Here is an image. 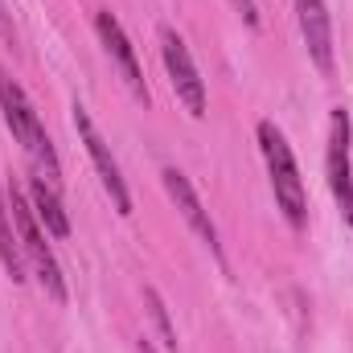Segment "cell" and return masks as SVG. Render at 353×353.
<instances>
[{"mask_svg": "<svg viewBox=\"0 0 353 353\" xmlns=\"http://www.w3.org/2000/svg\"><path fill=\"white\" fill-rule=\"evenodd\" d=\"M0 111H4V123L12 128L17 144H21V148L29 152V161L37 165V173L46 176L50 185H58V181H62L58 152H54V144H50V136H46V128H41L33 103H29V94L21 90V83H12L4 70H0Z\"/></svg>", "mask_w": 353, "mask_h": 353, "instance_id": "obj_1", "label": "cell"}, {"mask_svg": "<svg viewBox=\"0 0 353 353\" xmlns=\"http://www.w3.org/2000/svg\"><path fill=\"white\" fill-rule=\"evenodd\" d=\"M259 148H263L267 173H271V189H275V201L283 210V218L300 230L308 222V197H304V181H300V169H296V157L283 140V132L263 119L259 123Z\"/></svg>", "mask_w": 353, "mask_h": 353, "instance_id": "obj_2", "label": "cell"}, {"mask_svg": "<svg viewBox=\"0 0 353 353\" xmlns=\"http://www.w3.org/2000/svg\"><path fill=\"white\" fill-rule=\"evenodd\" d=\"M8 205H12V222H17V239H21L25 259L33 263L37 279H41V288L62 304V300H66V279H62V267H58V259H54V251L46 247V234H41V226H37L33 205L25 201V193H21V189H12V193H8Z\"/></svg>", "mask_w": 353, "mask_h": 353, "instance_id": "obj_3", "label": "cell"}, {"mask_svg": "<svg viewBox=\"0 0 353 353\" xmlns=\"http://www.w3.org/2000/svg\"><path fill=\"white\" fill-rule=\"evenodd\" d=\"M70 111H74V132H79V140L87 144L90 161H94V169H99L103 189L111 193V201H115V210H119V214H132V193H128V185H123L119 161L111 157V144L99 136V128H94V119H90V111L83 107V103H74Z\"/></svg>", "mask_w": 353, "mask_h": 353, "instance_id": "obj_4", "label": "cell"}, {"mask_svg": "<svg viewBox=\"0 0 353 353\" xmlns=\"http://www.w3.org/2000/svg\"><path fill=\"white\" fill-rule=\"evenodd\" d=\"M161 54H165V70L173 79L176 99L189 107L193 119H201L205 115V83H201V74L189 58V46L176 37V29H161Z\"/></svg>", "mask_w": 353, "mask_h": 353, "instance_id": "obj_5", "label": "cell"}, {"mask_svg": "<svg viewBox=\"0 0 353 353\" xmlns=\"http://www.w3.org/2000/svg\"><path fill=\"white\" fill-rule=\"evenodd\" d=\"M329 189L345 214V222H353V169H350V111L337 107L333 123H329Z\"/></svg>", "mask_w": 353, "mask_h": 353, "instance_id": "obj_6", "label": "cell"}, {"mask_svg": "<svg viewBox=\"0 0 353 353\" xmlns=\"http://www.w3.org/2000/svg\"><path fill=\"white\" fill-rule=\"evenodd\" d=\"M94 33H99V41H103V50L111 54V62L119 66V74L128 79V87L136 90L140 99H148V87H144V74H140V62H136V50H132V41H128V33H123V25L103 8V12H94Z\"/></svg>", "mask_w": 353, "mask_h": 353, "instance_id": "obj_7", "label": "cell"}, {"mask_svg": "<svg viewBox=\"0 0 353 353\" xmlns=\"http://www.w3.org/2000/svg\"><path fill=\"white\" fill-rule=\"evenodd\" d=\"M161 176H165V189H169V197L176 201L181 218H185V222L193 226V234H197V239H201L214 255H218V251H222V247H218V226L210 222V210H205V205H201V197L193 193L189 176L181 173V169H165Z\"/></svg>", "mask_w": 353, "mask_h": 353, "instance_id": "obj_8", "label": "cell"}, {"mask_svg": "<svg viewBox=\"0 0 353 353\" xmlns=\"http://www.w3.org/2000/svg\"><path fill=\"white\" fill-rule=\"evenodd\" d=\"M300 12V33L308 41V54L321 70H333V25H329V8L325 0H296Z\"/></svg>", "mask_w": 353, "mask_h": 353, "instance_id": "obj_9", "label": "cell"}, {"mask_svg": "<svg viewBox=\"0 0 353 353\" xmlns=\"http://www.w3.org/2000/svg\"><path fill=\"white\" fill-rule=\"evenodd\" d=\"M29 197H33V214L46 222V230H50L54 239H66V234H70V218H66V210H62V201H58V185H50L46 176L37 173L29 181Z\"/></svg>", "mask_w": 353, "mask_h": 353, "instance_id": "obj_10", "label": "cell"}, {"mask_svg": "<svg viewBox=\"0 0 353 353\" xmlns=\"http://www.w3.org/2000/svg\"><path fill=\"white\" fill-rule=\"evenodd\" d=\"M0 263L8 271L12 283L25 279V251H21V239H17V222H12V210L0 193Z\"/></svg>", "mask_w": 353, "mask_h": 353, "instance_id": "obj_11", "label": "cell"}, {"mask_svg": "<svg viewBox=\"0 0 353 353\" xmlns=\"http://www.w3.org/2000/svg\"><path fill=\"white\" fill-rule=\"evenodd\" d=\"M144 300H148V312H152V321H157V329H161L165 345L176 353V329H173V321H169V308H165L161 292H157V288H144Z\"/></svg>", "mask_w": 353, "mask_h": 353, "instance_id": "obj_12", "label": "cell"}, {"mask_svg": "<svg viewBox=\"0 0 353 353\" xmlns=\"http://www.w3.org/2000/svg\"><path fill=\"white\" fill-rule=\"evenodd\" d=\"M243 17H247V25H259V8H255V0H230Z\"/></svg>", "mask_w": 353, "mask_h": 353, "instance_id": "obj_13", "label": "cell"}, {"mask_svg": "<svg viewBox=\"0 0 353 353\" xmlns=\"http://www.w3.org/2000/svg\"><path fill=\"white\" fill-rule=\"evenodd\" d=\"M140 353H157V350H152V341H148V337L140 341Z\"/></svg>", "mask_w": 353, "mask_h": 353, "instance_id": "obj_14", "label": "cell"}]
</instances>
